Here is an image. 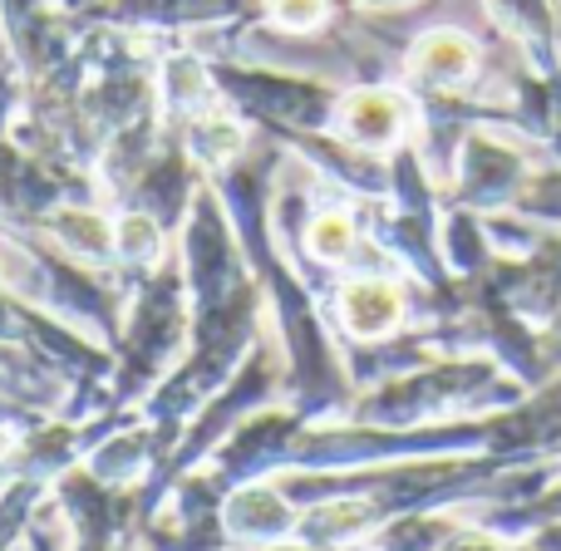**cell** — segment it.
<instances>
[{"label":"cell","instance_id":"1","mask_svg":"<svg viewBox=\"0 0 561 551\" xmlns=\"http://www.w3.org/2000/svg\"><path fill=\"white\" fill-rule=\"evenodd\" d=\"M345 320L359 335H379L399 320V296L385 286V280H355L345 290Z\"/></svg>","mask_w":561,"mask_h":551},{"label":"cell","instance_id":"2","mask_svg":"<svg viewBox=\"0 0 561 551\" xmlns=\"http://www.w3.org/2000/svg\"><path fill=\"white\" fill-rule=\"evenodd\" d=\"M399 118H404V108L389 94H355L345 104V128L359 144H389L399 134Z\"/></svg>","mask_w":561,"mask_h":551},{"label":"cell","instance_id":"3","mask_svg":"<svg viewBox=\"0 0 561 551\" xmlns=\"http://www.w3.org/2000/svg\"><path fill=\"white\" fill-rule=\"evenodd\" d=\"M419 69L434 79H458L473 69V45L463 35H428L419 45Z\"/></svg>","mask_w":561,"mask_h":551},{"label":"cell","instance_id":"4","mask_svg":"<svg viewBox=\"0 0 561 551\" xmlns=\"http://www.w3.org/2000/svg\"><path fill=\"white\" fill-rule=\"evenodd\" d=\"M310 246H316V256H325V262H340V256L350 252V222L345 217H320L316 227H310Z\"/></svg>","mask_w":561,"mask_h":551},{"label":"cell","instance_id":"5","mask_svg":"<svg viewBox=\"0 0 561 551\" xmlns=\"http://www.w3.org/2000/svg\"><path fill=\"white\" fill-rule=\"evenodd\" d=\"M272 15L290 30H306L325 15V0H272Z\"/></svg>","mask_w":561,"mask_h":551},{"label":"cell","instance_id":"6","mask_svg":"<svg viewBox=\"0 0 561 551\" xmlns=\"http://www.w3.org/2000/svg\"><path fill=\"white\" fill-rule=\"evenodd\" d=\"M118 237H124V246H128V252H148V246H153V227H148L144 217H134V222H124V232H118Z\"/></svg>","mask_w":561,"mask_h":551}]
</instances>
